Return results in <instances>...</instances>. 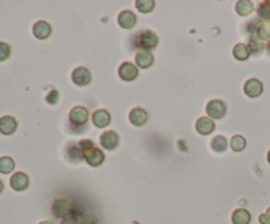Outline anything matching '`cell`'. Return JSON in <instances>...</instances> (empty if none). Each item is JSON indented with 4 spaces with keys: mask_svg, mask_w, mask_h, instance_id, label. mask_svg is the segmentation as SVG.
<instances>
[{
    "mask_svg": "<svg viewBox=\"0 0 270 224\" xmlns=\"http://www.w3.org/2000/svg\"><path fill=\"white\" fill-rule=\"evenodd\" d=\"M118 24L122 26V29H132L136 26L137 24V16L132 11H122L118 16Z\"/></svg>",
    "mask_w": 270,
    "mask_h": 224,
    "instance_id": "7c38bea8",
    "label": "cell"
},
{
    "mask_svg": "<svg viewBox=\"0 0 270 224\" xmlns=\"http://www.w3.org/2000/svg\"><path fill=\"white\" fill-rule=\"evenodd\" d=\"M206 112L208 115L210 119L212 120H219L223 119L226 114H227V106L223 100L220 99H214V100H210L206 106Z\"/></svg>",
    "mask_w": 270,
    "mask_h": 224,
    "instance_id": "7a4b0ae2",
    "label": "cell"
},
{
    "mask_svg": "<svg viewBox=\"0 0 270 224\" xmlns=\"http://www.w3.org/2000/svg\"><path fill=\"white\" fill-rule=\"evenodd\" d=\"M58 100H60V92H58L57 90H52L50 92L46 95V102L49 104H57Z\"/></svg>",
    "mask_w": 270,
    "mask_h": 224,
    "instance_id": "1f68e13d",
    "label": "cell"
},
{
    "mask_svg": "<svg viewBox=\"0 0 270 224\" xmlns=\"http://www.w3.org/2000/svg\"><path fill=\"white\" fill-rule=\"evenodd\" d=\"M128 118H130V122L134 124V126H141L148 122L149 115L148 112H146V110L141 108V107H136V108H134L130 112V116H128Z\"/></svg>",
    "mask_w": 270,
    "mask_h": 224,
    "instance_id": "2e32d148",
    "label": "cell"
},
{
    "mask_svg": "<svg viewBox=\"0 0 270 224\" xmlns=\"http://www.w3.org/2000/svg\"><path fill=\"white\" fill-rule=\"evenodd\" d=\"M136 66L140 69H149L153 62H154V56L152 54V52L148 50H138L134 56Z\"/></svg>",
    "mask_w": 270,
    "mask_h": 224,
    "instance_id": "4fadbf2b",
    "label": "cell"
},
{
    "mask_svg": "<svg viewBox=\"0 0 270 224\" xmlns=\"http://www.w3.org/2000/svg\"><path fill=\"white\" fill-rule=\"evenodd\" d=\"M256 37L261 42H269L270 41V24L261 22L256 26Z\"/></svg>",
    "mask_w": 270,
    "mask_h": 224,
    "instance_id": "603a6c76",
    "label": "cell"
},
{
    "mask_svg": "<svg viewBox=\"0 0 270 224\" xmlns=\"http://www.w3.org/2000/svg\"><path fill=\"white\" fill-rule=\"evenodd\" d=\"M228 145H230V142H228L227 138L223 136V134H218L211 140V149L216 153H224L227 150Z\"/></svg>",
    "mask_w": 270,
    "mask_h": 224,
    "instance_id": "d6986e66",
    "label": "cell"
},
{
    "mask_svg": "<svg viewBox=\"0 0 270 224\" xmlns=\"http://www.w3.org/2000/svg\"><path fill=\"white\" fill-rule=\"evenodd\" d=\"M33 36L38 38V40H46L52 36V26L46 22H37L34 26H33Z\"/></svg>",
    "mask_w": 270,
    "mask_h": 224,
    "instance_id": "5bb4252c",
    "label": "cell"
},
{
    "mask_svg": "<svg viewBox=\"0 0 270 224\" xmlns=\"http://www.w3.org/2000/svg\"><path fill=\"white\" fill-rule=\"evenodd\" d=\"M18 130V120L12 116H3L0 118V134L4 136L14 134Z\"/></svg>",
    "mask_w": 270,
    "mask_h": 224,
    "instance_id": "9a60e30c",
    "label": "cell"
},
{
    "mask_svg": "<svg viewBox=\"0 0 270 224\" xmlns=\"http://www.w3.org/2000/svg\"><path fill=\"white\" fill-rule=\"evenodd\" d=\"M3 190H4V184H3V181L0 180V194L3 192Z\"/></svg>",
    "mask_w": 270,
    "mask_h": 224,
    "instance_id": "e575fe53",
    "label": "cell"
},
{
    "mask_svg": "<svg viewBox=\"0 0 270 224\" xmlns=\"http://www.w3.org/2000/svg\"><path fill=\"white\" fill-rule=\"evenodd\" d=\"M38 224H54L53 222H49V220H44V222H41V223H38Z\"/></svg>",
    "mask_w": 270,
    "mask_h": 224,
    "instance_id": "d590c367",
    "label": "cell"
},
{
    "mask_svg": "<svg viewBox=\"0 0 270 224\" xmlns=\"http://www.w3.org/2000/svg\"><path fill=\"white\" fill-rule=\"evenodd\" d=\"M68 120L72 126H86L87 120H88V111H87L86 107L76 106V107H72L70 114H68Z\"/></svg>",
    "mask_w": 270,
    "mask_h": 224,
    "instance_id": "3957f363",
    "label": "cell"
},
{
    "mask_svg": "<svg viewBox=\"0 0 270 224\" xmlns=\"http://www.w3.org/2000/svg\"><path fill=\"white\" fill-rule=\"evenodd\" d=\"M257 14H258L260 18L270 20V2H264V3L260 4Z\"/></svg>",
    "mask_w": 270,
    "mask_h": 224,
    "instance_id": "83f0119b",
    "label": "cell"
},
{
    "mask_svg": "<svg viewBox=\"0 0 270 224\" xmlns=\"http://www.w3.org/2000/svg\"><path fill=\"white\" fill-rule=\"evenodd\" d=\"M52 211H53L54 216L60 218V219H65V218L70 216L72 212V204L68 199H56L52 206Z\"/></svg>",
    "mask_w": 270,
    "mask_h": 224,
    "instance_id": "52a82bcc",
    "label": "cell"
},
{
    "mask_svg": "<svg viewBox=\"0 0 270 224\" xmlns=\"http://www.w3.org/2000/svg\"><path fill=\"white\" fill-rule=\"evenodd\" d=\"M11 46L6 42H0V62L7 61L11 57Z\"/></svg>",
    "mask_w": 270,
    "mask_h": 224,
    "instance_id": "f1b7e54d",
    "label": "cell"
},
{
    "mask_svg": "<svg viewBox=\"0 0 270 224\" xmlns=\"http://www.w3.org/2000/svg\"><path fill=\"white\" fill-rule=\"evenodd\" d=\"M244 92L249 98H258L260 95L264 92L262 82L257 78H250L244 84Z\"/></svg>",
    "mask_w": 270,
    "mask_h": 224,
    "instance_id": "ba28073f",
    "label": "cell"
},
{
    "mask_svg": "<svg viewBox=\"0 0 270 224\" xmlns=\"http://www.w3.org/2000/svg\"><path fill=\"white\" fill-rule=\"evenodd\" d=\"M10 184L14 192H24L29 188V177L22 172H18L12 176Z\"/></svg>",
    "mask_w": 270,
    "mask_h": 224,
    "instance_id": "30bf717a",
    "label": "cell"
},
{
    "mask_svg": "<svg viewBox=\"0 0 270 224\" xmlns=\"http://www.w3.org/2000/svg\"><path fill=\"white\" fill-rule=\"evenodd\" d=\"M195 130L199 134L202 136H207V134H212L214 130H215V123H214L212 119H210L208 116H202L196 120L195 123Z\"/></svg>",
    "mask_w": 270,
    "mask_h": 224,
    "instance_id": "8fae6325",
    "label": "cell"
},
{
    "mask_svg": "<svg viewBox=\"0 0 270 224\" xmlns=\"http://www.w3.org/2000/svg\"><path fill=\"white\" fill-rule=\"evenodd\" d=\"M91 80H92V76H91L90 70L87 69V68L80 66V68L72 70V84H76V86H87V84H91Z\"/></svg>",
    "mask_w": 270,
    "mask_h": 224,
    "instance_id": "8992f818",
    "label": "cell"
},
{
    "mask_svg": "<svg viewBox=\"0 0 270 224\" xmlns=\"http://www.w3.org/2000/svg\"><path fill=\"white\" fill-rule=\"evenodd\" d=\"M265 214H266L270 218V207H269V208H268V210H266V212H265Z\"/></svg>",
    "mask_w": 270,
    "mask_h": 224,
    "instance_id": "f35d334b",
    "label": "cell"
},
{
    "mask_svg": "<svg viewBox=\"0 0 270 224\" xmlns=\"http://www.w3.org/2000/svg\"><path fill=\"white\" fill-rule=\"evenodd\" d=\"M232 54L238 61H246L250 56V50H249L248 45H245V44H236L232 50Z\"/></svg>",
    "mask_w": 270,
    "mask_h": 224,
    "instance_id": "44dd1931",
    "label": "cell"
},
{
    "mask_svg": "<svg viewBox=\"0 0 270 224\" xmlns=\"http://www.w3.org/2000/svg\"><path fill=\"white\" fill-rule=\"evenodd\" d=\"M249 50H250V54L253 56H258L261 52L264 50V44L257 38V37H250L249 38V44H248Z\"/></svg>",
    "mask_w": 270,
    "mask_h": 224,
    "instance_id": "4316f807",
    "label": "cell"
},
{
    "mask_svg": "<svg viewBox=\"0 0 270 224\" xmlns=\"http://www.w3.org/2000/svg\"><path fill=\"white\" fill-rule=\"evenodd\" d=\"M234 8H236V12H238V16H242V18L249 16L253 12V10H254L253 3L249 2V0H240V2L236 3V7Z\"/></svg>",
    "mask_w": 270,
    "mask_h": 224,
    "instance_id": "7402d4cb",
    "label": "cell"
},
{
    "mask_svg": "<svg viewBox=\"0 0 270 224\" xmlns=\"http://www.w3.org/2000/svg\"><path fill=\"white\" fill-rule=\"evenodd\" d=\"M252 215L245 208H236L232 212V224H250Z\"/></svg>",
    "mask_w": 270,
    "mask_h": 224,
    "instance_id": "ac0fdd59",
    "label": "cell"
},
{
    "mask_svg": "<svg viewBox=\"0 0 270 224\" xmlns=\"http://www.w3.org/2000/svg\"><path fill=\"white\" fill-rule=\"evenodd\" d=\"M84 161H86L90 166L98 168L102 164L106 161V154L100 148L95 146V148L91 149L90 152H87L86 154H84Z\"/></svg>",
    "mask_w": 270,
    "mask_h": 224,
    "instance_id": "9c48e42d",
    "label": "cell"
},
{
    "mask_svg": "<svg viewBox=\"0 0 270 224\" xmlns=\"http://www.w3.org/2000/svg\"><path fill=\"white\" fill-rule=\"evenodd\" d=\"M230 149L234 150V152H242L244 150L245 146H246V140L242 138V134H234V138H230Z\"/></svg>",
    "mask_w": 270,
    "mask_h": 224,
    "instance_id": "d4e9b609",
    "label": "cell"
},
{
    "mask_svg": "<svg viewBox=\"0 0 270 224\" xmlns=\"http://www.w3.org/2000/svg\"><path fill=\"white\" fill-rule=\"evenodd\" d=\"M91 119L96 128H106L111 123V114L107 110H96L91 116Z\"/></svg>",
    "mask_w": 270,
    "mask_h": 224,
    "instance_id": "e0dca14e",
    "label": "cell"
},
{
    "mask_svg": "<svg viewBox=\"0 0 270 224\" xmlns=\"http://www.w3.org/2000/svg\"><path fill=\"white\" fill-rule=\"evenodd\" d=\"M80 224H99L96 218L91 214H83L80 218Z\"/></svg>",
    "mask_w": 270,
    "mask_h": 224,
    "instance_id": "4dcf8cb0",
    "label": "cell"
},
{
    "mask_svg": "<svg viewBox=\"0 0 270 224\" xmlns=\"http://www.w3.org/2000/svg\"><path fill=\"white\" fill-rule=\"evenodd\" d=\"M130 224H140V223H138V222H132Z\"/></svg>",
    "mask_w": 270,
    "mask_h": 224,
    "instance_id": "ab89813d",
    "label": "cell"
},
{
    "mask_svg": "<svg viewBox=\"0 0 270 224\" xmlns=\"http://www.w3.org/2000/svg\"><path fill=\"white\" fill-rule=\"evenodd\" d=\"M266 49H268V52H269V54H270V41H269V42H268V46H266Z\"/></svg>",
    "mask_w": 270,
    "mask_h": 224,
    "instance_id": "74e56055",
    "label": "cell"
},
{
    "mask_svg": "<svg viewBox=\"0 0 270 224\" xmlns=\"http://www.w3.org/2000/svg\"><path fill=\"white\" fill-rule=\"evenodd\" d=\"M61 224H80V220H78L76 216L70 215V216L65 218V219H62Z\"/></svg>",
    "mask_w": 270,
    "mask_h": 224,
    "instance_id": "d6a6232c",
    "label": "cell"
},
{
    "mask_svg": "<svg viewBox=\"0 0 270 224\" xmlns=\"http://www.w3.org/2000/svg\"><path fill=\"white\" fill-rule=\"evenodd\" d=\"M119 76L120 80H126V82L136 80L138 76V68L136 66V64H132V62H122L119 66Z\"/></svg>",
    "mask_w": 270,
    "mask_h": 224,
    "instance_id": "5b68a950",
    "label": "cell"
},
{
    "mask_svg": "<svg viewBox=\"0 0 270 224\" xmlns=\"http://www.w3.org/2000/svg\"><path fill=\"white\" fill-rule=\"evenodd\" d=\"M260 224H270V218L266 214H261L258 216Z\"/></svg>",
    "mask_w": 270,
    "mask_h": 224,
    "instance_id": "836d02e7",
    "label": "cell"
},
{
    "mask_svg": "<svg viewBox=\"0 0 270 224\" xmlns=\"http://www.w3.org/2000/svg\"><path fill=\"white\" fill-rule=\"evenodd\" d=\"M14 161L8 157V156H4V157H0V173L2 174H10L14 172Z\"/></svg>",
    "mask_w": 270,
    "mask_h": 224,
    "instance_id": "cb8c5ba5",
    "label": "cell"
},
{
    "mask_svg": "<svg viewBox=\"0 0 270 224\" xmlns=\"http://www.w3.org/2000/svg\"><path fill=\"white\" fill-rule=\"evenodd\" d=\"M134 6L141 14H150L156 7V3L153 0H136Z\"/></svg>",
    "mask_w": 270,
    "mask_h": 224,
    "instance_id": "484cf974",
    "label": "cell"
},
{
    "mask_svg": "<svg viewBox=\"0 0 270 224\" xmlns=\"http://www.w3.org/2000/svg\"><path fill=\"white\" fill-rule=\"evenodd\" d=\"M100 145L106 150H115L120 144V138L115 130H106L100 134Z\"/></svg>",
    "mask_w": 270,
    "mask_h": 224,
    "instance_id": "277c9868",
    "label": "cell"
},
{
    "mask_svg": "<svg viewBox=\"0 0 270 224\" xmlns=\"http://www.w3.org/2000/svg\"><path fill=\"white\" fill-rule=\"evenodd\" d=\"M78 145H80V150H82L83 157H84V154H86L87 152H90L91 149L95 148L94 141L90 140V138H84V140H80V142H78Z\"/></svg>",
    "mask_w": 270,
    "mask_h": 224,
    "instance_id": "f546056e",
    "label": "cell"
},
{
    "mask_svg": "<svg viewBox=\"0 0 270 224\" xmlns=\"http://www.w3.org/2000/svg\"><path fill=\"white\" fill-rule=\"evenodd\" d=\"M266 158H268V162L270 164V150L269 152H268V156H266Z\"/></svg>",
    "mask_w": 270,
    "mask_h": 224,
    "instance_id": "8d00e7d4",
    "label": "cell"
},
{
    "mask_svg": "<svg viewBox=\"0 0 270 224\" xmlns=\"http://www.w3.org/2000/svg\"><path fill=\"white\" fill-rule=\"evenodd\" d=\"M132 42L140 50L150 52L158 45V36L153 30H140L132 37Z\"/></svg>",
    "mask_w": 270,
    "mask_h": 224,
    "instance_id": "6da1fadb",
    "label": "cell"
},
{
    "mask_svg": "<svg viewBox=\"0 0 270 224\" xmlns=\"http://www.w3.org/2000/svg\"><path fill=\"white\" fill-rule=\"evenodd\" d=\"M66 154H68V160L74 164H78L82 160H84L82 150H80L78 144H68V148H66Z\"/></svg>",
    "mask_w": 270,
    "mask_h": 224,
    "instance_id": "ffe728a7",
    "label": "cell"
}]
</instances>
